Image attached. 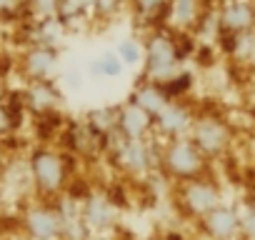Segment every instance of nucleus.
Masks as SVG:
<instances>
[{
  "instance_id": "f257e3e1",
  "label": "nucleus",
  "mask_w": 255,
  "mask_h": 240,
  "mask_svg": "<svg viewBox=\"0 0 255 240\" xmlns=\"http://www.w3.org/2000/svg\"><path fill=\"white\" fill-rule=\"evenodd\" d=\"M28 165V180L30 188L35 193H40V198L48 195H58L65 183H68V163L65 155L58 153L55 148L40 145L30 153V158L25 160Z\"/></svg>"
},
{
  "instance_id": "f03ea898",
  "label": "nucleus",
  "mask_w": 255,
  "mask_h": 240,
  "mask_svg": "<svg viewBox=\"0 0 255 240\" xmlns=\"http://www.w3.org/2000/svg\"><path fill=\"white\" fill-rule=\"evenodd\" d=\"M158 165L165 170L168 178H175L180 183H188V180H195L200 175V170H203V155L190 143L188 135L185 138H173V140H165L163 143Z\"/></svg>"
},
{
  "instance_id": "7ed1b4c3",
  "label": "nucleus",
  "mask_w": 255,
  "mask_h": 240,
  "mask_svg": "<svg viewBox=\"0 0 255 240\" xmlns=\"http://www.w3.org/2000/svg\"><path fill=\"white\" fill-rule=\"evenodd\" d=\"M110 155L115 160V165L128 173V175H150L158 165V158H160V150L155 148V143L150 138H143V140H125V138H118L113 140L110 145Z\"/></svg>"
},
{
  "instance_id": "20e7f679",
  "label": "nucleus",
  "mask_w": 255,
  "mask_h": 240,
  "mask_svg": "<svg viewBox=\"0 0 255 240\" xmlns=\"http://www.w3.org/2000/svg\"><path fill=\"white\" fill-rule=\"evenodd\" d=\"M180 50L178 45L163 35L155 33L145 45H143V65H145V78L143 80H153V83H168L175 73H178V63H180Z\"/></svg>"
},
{
  "instance_id": "39448f33",
  "label": "nucleus",
  "mask_w": 255,
  "mask_h": 240,
  "mask_svg": "<svg viewBox=\"0 0 255 240\" xmlns=\"http://www.w3.org/2000/svg\"><path fill=\"white\" fill-rule=\"evenodd\" d=\"M23 230L30 240H63V218L58 205L35 200L23 213Z\"/></svg>"
},
{
  "instance_id": "423d86ee",
  "label": "nucleus",
  "mask_w": 255,
  "mask_h": 240,
  "mask_svg": "<svg viewBox=\"0 0 255 240\" xmlns=\"http://www.w3.org/2000/svg\"><path fill=\"white\" fill-rule=\"evenodd\" d=\"M80 218L88 233H110L118 223V208L103 190H90L80 200Z\"/></svg>"
},
{
  "instance_id": "0eeeda50",
  "label": "nucleus",
  "mask_w": 255,
  "mask_h": 240,
  "mask_svg": "<svg viewBox=\"0 0 255 240\" xmlns=\"http://www.w3.org/2000/svg\"><path fill=\"white\" fill-rule=\"evenodd\" d=\"M150 133H155V120L153 115H148L138 103H133L128 98L123 105H118V125H115V135L125 138V140H143L150 138Z\"/></svg>"
},
{
  "instance_id": "6e6552de",
  "label": "nucleus",
  "mask_w": 255,
  "mask_h": 240,
  "mask_svg": "<svg viewBox=\"0 0 255 240\" xmlns=\"http://www.w3.org/2000/svg\"><path fill=\"white\" fill-rule=\"evenodd\" d=\"M188 138L200 150L203 158H213V155L223 153V148L228 145V128L215 118H198L188 133Z\"/></svg>"
},
{
  "instance_id": "1a4fd4ad",
  "label": "nucleus",
  "mask_w": 255,
  "mask_h": 240,
  "mask_svg": "<svg viewBox=\"0 0 255 240\" xmlns=\"http://www.w3.org/2000/svg\"><path fill=\"white\" fill-rule=\"evenodd\" d=\"M180 200H183V208H185V213L190 218H205L213 208L220 205V193H218L215 185L195 178V180L183 183Z\"/></svg>"
},
{
  "instance_id": "9d476101",
  "label": "nucleus",
  "mask_w": 255,
  "mask_h": 240,
  "mask_svg": "<svg viewBox=\"0 0 255 240\" xmlns=\"http://www.w3.org/2000/svg\"><path fill=\"white\" fill-rule=\"evenodd\" d=\"M195 123V118L190 113V108L180 100H170L165 105V110L155 118V133L165 140H173V138H185L190 133Z\"/></svg>"
},
{
  "instance_id": "9b49d317",
  "label": "nucleus",
  "mask_w": 255,
  "mask_h": 240,
  "mask_svg": "<svg viewBox=\"0 0 255 240\" xmlns=\"http://www.w3.org/2000/svg\"><path fill=\"white\" fill-rule=\"evenodd\" d=\"M63 103L60 90L55 88L53 80H33L25 90V105L35 115H55L58 105Z\"/></svg>"
},
{
  "instance_id": "f8f14e48",
  "label": "nucleus",
  "mask_w": 255,
  "mask_h": 240,
  "mask_svg": "<svg viewBox=\"0 0 255 240\" xmlns=\"http://www.w3.org/2000/svg\"><path fill=\"white\" fill-rule=\"evenodd\" d=\"M23 70L25 75L33 80H53L55 70H58V53L50 45H33L25 58H23Z\"/></svg>"
},
{
  "instance_id": "ddd939ff",
  "label": "nucleus",
  "mask_w": 255,
  "mask_h": 240,
  "mask_svg": "<svg viewBox=\"0 0 255 240\" xmlns=\"http://www.w3.org/2000/svg\"><path fill=\"white\" fill-rule=\"evenodd\" d=\"M203 220V228H205V233L210 235V238H215V240H230L235 233H238V228H240V218L235 215V210H230V208H225V205H218V208H213L205 218H200Z\"/></svg>"
},
{
  "instance_id": "4468645a",
  "label": "nucleus",
  "mask_w": 255,
  "mask_h": 240,
  "mask_svg": "<svg viewBox=\"0 0 255 240\" xmlns=\"http://www.w3.org/2000/svg\"><path fill=\"white\" fill-rule=\"evenodd\" d=\"M130 100L133 103H138L148 115H153V120L165 110V105L173 100L168 93H165V88L160 85V83H153V80H143V83H138V88L133 90V95H130Z\"/></svg>"
},
{
  "instance_id": "2eb2a0df",
  "label": "nucleus",
  "mask_w": 255,
  "mask_h": 240,
  "mask_svg": "<svg viewBox=\"0 0 255 240\" xmlns=\"http://www.w3.org/2000/svg\"><path fill=\"white\" fill-rule=\"evenodd\" d=\"M123 70H125V65L120 63V58L115 55V50H108V53L98 55L90 63V75L103 78V80H115V78L123 75Z\"/></svg>"
},
{
  "instance_id": "dca6fc26",
  "label": "nucleus",
  "mask_w": 255,
  "mask_h": 240,
  "mask_svg": "<svg viewBox=\"0 0 255 240\" xmlns=\"http://www.w3.org/2000/svg\"><path fill=\"white\" fill-rule=\"evenodd\" d=\"M115 55L120 58V63H123L125 68H133V65L143 63V45H140L135 38H125V40L118 43Z\"/></svg>"
},
{
  "instance_id": "f3484780",
  "label": "nucleus",
  "mask_w": 255,
  "mask_h": 240,
  "mask_svg": "<svg viewBox=\"0 0 255 240\" xmlns=\"http://www.w3.org/2000/svg\"><path fill=\"white\" fill-rule=\"evenodd\" d=\"M195 0H173L170 3V13H173V20L178 25H190L195 20Z\"/></svg>"
},
{
  "instance_id": "a211bd4d",
  "label": "nucleus",
  "mask_w": 255,
  "mask_h": 240,
  "mask_svg": "<svg viewBox=\"0 0 255 240\" xmlns=\"http://www.w3.org/2000/svg\"><path fill=\"white\" fill-rule=\"evenodd\" d=\"M223 23H225L228 28H233V30H240V28H245V25L250 23V10H248L245 5H233V8L225 10Z\"/></svg>"
},
{
  "instance_id": "6ab92c4d",
  "label": "nucleus",
  "mask_w": 255,
  "mask_h": 240,
  "mask_svg": "<svg viewBox=\"0 0 255 240\" xmlns=\"http://www.w3.org/2000/svg\"><path fill=\"white\" fill-rule=\"evenodd\" d=\"M133 3H135V10L143 18H155L163 8L170 5V0H133Z\"/></svg>"
},
{
  "instance_id": "aec40b11",
  "label": "nucleus",
  "mask_w": 255,
  "mask_h": 240,
  "mask_svg": "<svg viewBox=\"0 0 255 240\" xmlns=\"http://www.w3.org/2000/svg\"><path fill=\"white\" fill-rule=\"evenodd\" d=\"M33 3V10L38 13V18L43 20H50L58 15V8H60V0H30Z\"/></svg>"
},
{
  "instance_id": "412c9836",
  "label": "nucleus",
  "mask_w": 255,
  "mask_h": 240,
  "mask_svg": "<svg viewBox=\"0 0 255 240\" xmlns=\"http://www.w3.org/2000/svg\"><path fill=\"white\" fill-rule=\"evenodd\" d=\"M120 3H123V0H93V8L90 10H95L98 15L108 18V15H113L120 8Z\"/></svg>"
},
{
  "instance_id": "4be33fe9",
  "label": "nucleus",
  "mask_w": 255,
  "mask_h": 240,
  "mask_svg": "<svg viewBox=\"0 0 255 240\" xmlns=\"http://www.w3.org/2000/svg\"><path fill=\"white\" fill-rule=\"evenodd\" d=\"M243 228H245V233H248L250 238H255V208H250V210L245 213V218H243Z\"/></svg>"
},
{
  "instance_id": "5701e85b",
  "label": "nucleus",
  "mask_w": 255,
  "mask_h": 240,
  "mask_svg": "<svg viewBox=\"0 0 255 240\" xmlns=\"http://www.w3.org/2000/svg\"><path fill=\"white\" fill-rule=\"evenodd\" d=\"M15 3H18V0H0V13H5V10L15 8Z\"/></svg>"
},
{
  "instance_id": "b1692460",
  "label": "nucleus",
  "mask_w": 255,
  "mask_h": 240,
  "mask_svg": "<svg viewBox=\"0 0 255 240\" xmlns=\"http://www.w3.org/2000/svg\"><path fill=\"white\" fill-rule=\"evenodd\" d=\"M73 3H75L80 10H90V8H93V0H73Z\"/></svg>"
},
{
  "instance_id": "393cba45",
  "label": "nucleus",
  "mask_w": 255,
  "mask_h": 240,
  "mask_svg": "<svg viewBox=\"0 0 255 240\" xmlns=\"http://www.w3.org/2000/svg\"><path fill=\"white\" fill-rule=\"evenodd\" d=\"M5 150H3V145H0V175H3V170H5Z\"/></svg>"
},
{
  "instance_id": "a878e982",
  "label": "nucleus",
  "mask_w": 255,
  "mask_h": 240,
  "mask_svg": "<svg viewBox=\"0 0 255 240\" xmlns=\"http://www.w3.org/2000/svg\"><path fill=\"white\" fill-rule=\"evenodd\" d=\"M3 210H5V190L0 188V215H3Z\"/></svg>"
},
{
  "instance_id": "bb28decb",
  "label": "nucleus",
  "mask_w": 255,
  "mask_h": 240,
  "mask_svg": "<svg viewBox=\"0 0 255 240\" xmlns=\"http://www.w3.org/2000/svg\"><path fill=\"white\" fill-rule=\"evenodd\" d=\"M15 240H30V238H15Z\"/></svg>"
},
{
  "instance_id": "cd10ccee",
  "label": "nucleus",
  "mask_w": 255,
  "mask_h": 240,
  "mask_svg": "<svg viewBox=\"0 0 255 240\" xmlns=\"http://www.w3.org/2000/svg\"><path fill=\"white\" fill-rule=\"evenodd\" d=\"M253 55H255V50H253Z\"/></svg>"
}]
</instances>
